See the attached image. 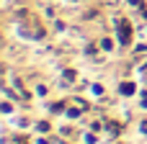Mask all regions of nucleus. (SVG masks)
Here are the masks:
<instances>
[{"mask_svg":"<svg viewBox=\"0 0 147 144\" xmlns=\"http://www.w3.org/2000/svg\"><path fill=\"white\" fill-rule=\"evenodd\" d=\"M121 41H124V44H129V26H127V23L121 26Z\"/></svg>","mask_w":147,"mask_h":144,"instance_id":"f257e3e1","label":"nucleus"}]
</instances>
